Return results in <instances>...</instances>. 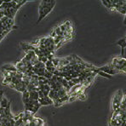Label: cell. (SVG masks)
<instances>
[{
  "label": "cell",
  "instance_id": "5",
  "mask_svg": "<svg viewBox=\"0 0 126 126\" xmlns=\"http://www.w3.org/2000/svg\"><path fill=\"white\" fill-rule=\"evenodd\" d=\"M118 71L120 73H126V58H125V57H119Z\"/></svg>",
  "mask_w": 126,
  "mask_h": 126
},
{
  "label": "cell",
  "instance_id": "4",
  "mask_svg": "<svg viewBox=\"0 0 126 126\" xmlns=\"http://www.w3.org/2000/svg\"><path fill=\"white\" fill-rule=\"evenodd\" d=\"M98 69H99L100 71L103 72V73H105L109 74V75H111V76L114 75V74L120 73L119 72H118L117 70L114 69V68L111 67L109 65H107V66H101V67H98Z\"/></svg>",
  "mask_w": 126,
  "mask_h": 126
},
{
  "label": "cell",
  "instance_id": "21",
  "mask_svg": "<svg viewBox=\"0 0 126 126\" xmlns=\"http://www.w3.org/2000/svg\"><path fill=\"white\" fill-rule=\"evenodd\" d=\"M46 67H55V66H54V65L51 61H48V62L45 63V68Z\"/></svg>",
  "mask_w": 126,
  "mask_h": 126
},
{
  "label": "cell",
  "instance_id": "26",
  "mask_svg": "<svg viewBox=\"0 0 126 126\" xmlns=\"http://www.w3.org/2000/svg\"><path fill=\"white\" fill-rule=\"evenodd\" d=\"M109 10H110L111 11H116V9H115V7H111L110 9H109Z\"/></svg>",
  "mask_w": 126,
  "mask_h": 126
},
{
  "label": "cell",
  "instance_id": "12",
  "mask_svg": "<svg viewBox=\"0 0 126 126\" xmlns=\"http://www.w3.org/2000/svg\"><path fill=\"white\" fill-rule=\"evenodd\" d=\"M9 103V101L6 99V98L4 97V96H3V98H2V100L0 101V104H1V107L2 108L4 109L5 107H7V105H8Z\"/></svg>",
  "mask_w": 126,
  "mask_h": 126
},
{
  "label": "cell",
  "instance_id": "25",
  "mask_svg": "<svg viewBox=\"0 0 126 126\" xmlns=\"http://www.w3.org/2000/svg\"><path fill=\"white\" fill-rule=\"evenodd\" d=\"M3 96V90H0V101L2 100Z\"/></svg>",
  "mask_w": 126,
  "mask_h": 126
},
{
  "label": "cell",
  "instance_id": "7",
  "mask_svg": "<svg viewBox=\"0 0 126 126\" xmlns=\"http://www.w3.org/2000/svg\"><path fill=\"white\" fill-rule=\"evenodd\" d=\"M2 70H5V71L8 72H18L16 69V66H13V65H4V66H2Z\"/></svg>",
  "mask_w": 126,
  "mask_h": 126
},
{
  "label": "cell",
  "instance_id": "8",
  "mask_svg": "<svg viewBox=\"0 0 126 126\" xmlns=\"http://www.w3.org/2000/svg\"><path fill=\"white\" fill-rule=\"evenodd\" d=\"M21 46L22 47V49L26 51H29V50H34L35 47L32 46L30 44H25V43H21Z\"/></svg>",
  "mask_w": 126,
  "mask_h": 126
},
{
  "label": "cell",
  "instance_id": "19",
  "mask_svg": "<svg viewBox=\"0 0 126 126\" xmlns=\"http://www.w3.org/2000/svg\"><path fill=\"white\" fill-rule=\"evenodd\" d=\"M55 91H54L53 90H50V91H49V94H48V96H49V97L53 101L54 97H55Z\"/></svg>",
  "mask_w": 126,
  "mask_h": 126
},
{
  "label": "cell",
  "instance_id": "10",
  "mask_svg": "<svg viewBox=\"0 0 126 126\" xmlns=\"http://www.w3.org/2000/svg\"><path fill=\"white\" fill-rule=\"evenodd\" d=\"M123 120L122 119H110L109 126H121Z\"/></svg>",
  "mask_w": 126,
  "mask_h": 126
},
{
  "label": "cell",
  "instance_id": "23",
  "mask_svg": "<svg viewBox=\"0 0 126 126\" xmlns=\"http://www.w3.org/2000/svg\"><path fill=\"white\" fill-rule=\"evenodd\" d=\"M78 98L76 97V96H69V100H68V101L69 102H72V101H76Z\"/></svg>",
  "mask_w": 126,
  "mask_h": 126
},
{
  "label": "cell",
  "instance_id": "3",
  "mask_svg": "<svg viewBox=\"0 0 126 126\" xmlns=\"http://www.w3.org/2000/svg\"><path fill=\"white\" fill-rule=\"evenodd\" d=\"M124 97V91L122 90H118L115 94L112 100V110L113 112L118 110L120 107V104H121V101L123 100Z\"/></svg>",
  "mask_w": 126,
  "mask_h": 126
},
{
  "label": "cell",
  "instance_id": "17",
  "mask_svg": "<svg viewBox=\"0 0 126 126\" xmlns=\"http://www.w3.org/2000/svg\"><path fill=\"white\" fill-rule=\"evenodd\" d=\"M77 98L79 100H80V101H85V100L87 99V96H86V94H85L84 93H83V94H79V95L77 96Z\"/></svg>",
  "mask_w": 126,
  "mask_h": 126
},
{
  "label": "cell",
  "instance_id": "16",
  "mask_svg": "<svg viewBox=\"0 0 126 126\" xmlns=\"http://www.w3.org/2000/svg\"><path fill=\"white\" fill-rule=\"evenodd\" d=\"M11 77H3V84L4 85H8L10 83H11Z\"/></svg>",
  "mask_w": 126,
  "mask_h": 126
},
{
  "label": "cell",
  "instance_id": "27",
  "mask_svg": "<svg viewBox=\"0 0 126 126\" xmlns=\"http://www.w3.org/2000/svg\"><path fill=\"white\" fill-rule=\"evenodd\" d=\"M124 24L126 25V14H125V20H124Z\"/></svg>",
  "mask_w": 126,
  "mask_h": 126
},
{
  "label": "cell",
  "instance_id": "22",
  "mask_svg": "<svg viewBox=\"0 0 126 126\" xmlns=\"http://www.w3.org/2000/svg\"><path fill=\"white\" fill-rule=\"evenodd\" d=\"M60 28H61V31H62V32H66V25H65V23L60 26Z\"/></svg>",
  "mask_w": 126,
  "mask_h": 126
},
{
  "label": "cell",
  "instance_id": "11",
  "mask_svg": "<svg viewBox=\"0 0 126 126\" xmlns=\"http://www.w3.org/2000/svg\"><path fill=\"white\" fill-rule=\"evenodd\" d=\"M29 100H30V98H29V92L27 90H26L25 92L22 93V101H23L24 105L27 104L29 101Z\"/></svg>",
  "mask_w": 126,
  "mask_h": 126
},
{
  "label": "cell",
  "instance_id": "15",
  "mask_svg": "<svg viewBox=\"0 0 126 126\" xmlns=\"http://www.w3.org/2000/svg\"><path fill=\"white\" fill-rule=\"evenodd\" d=\"M44 77L45 78V79H47L48 80H49V79H51V78L53 77V73H49V72H48L47 70L45 69V71H44Z\"/></svg>",
  "mask_w": 126,
  "mask_h": 126
},
{
  "label": "cell",
  "instance_id": "18",
  "mask_svg": "<svg viewBox=\"0 0 126 126\" xmlns=\"http://www.w3.org/2000/svg\"><path fill=\"white\" fill-rule=\"evenodd\" d=\"M38 62H43V63H44V64H45L46 62H48V58L46 56H41V57H38Z\"/></svg>",
  "mask_w": 126,
  "mask_h": 126
},
{
  "label": "cell",
  "instance_id": "28",
  "mask_svg": "<svg viewBox=\"0 0 126 126\" xmlns=\"http://www.w3.org/2000/svg\"><path fill=\"white\" fill-rule=\"evenodd\" d=\"M3 1H1V0H0V6H1V5H2V3H3Z\"/></svg>",
  "mask_w": 126,
  "mask_h": 126
},
{
  "label": "cell",
  "instance_id": "1",
  "mask_svg": "<svg viewBox=\"0 0 126 126\" xmlns=\"http://www.w3.org/2000/svg\"><path fill=\"white\" fill-rule=\"evenodd\" d=\"M55 5V1H49V0H45V1H41L38 7V19L37 21V24H38L44 18L46 17L49 13L52 11L53 8Z\"/></svg>",
  "mask_w": 126,
  "mask_h": 126
},
{
  "label": "cell",
  "instance_id": "9",
  "mask_svg": "<svg viewBox=\"0 0 126 126\" xmlns=\"http://www.w3.org/2000/svg\"><path fill=\"white\" fill-rule=\"evenodd\" d=\"M29 98H30V100H32V101H38L39 97H38V91L33 90V91L29 92Z\"/></svg>",
  "mask_w": 126,
  "mask_h": 126
},
{
  "label": "cell",
  "instance_id": "13",
  "mask_svg": "<svg viewBox=\"0 0 126 126\" xmlns=\"http://www.w3.org/2000/svg\"><path fill=\"white\" fill-rule=\"evenodd\" d=\"M57 94H58L59 98H62V97H63V96L66 95V94H67V92H66V90H65L64 88H62L57 91Z\"/></svg>",
  "mask_w": 126,
  "mask_h": 126
},
{
  "label": "cell",
  "instance_id": "6",
  "mask_svg": "<svg viewBox=\"0 0 126 126\" xmlns=\"http://www.w3.org/2000/svg\"><path fill=\"white\" fill-rule=\"evenodd\" d=\"M117 44L119 45L121 47V50H122V53H121V56L120 57H124L125 56V49L126 47V39L125 38H122V39H119L118 42H117Z\"/></svg>",
  "mask_w": 126,
  "mask_h": 126
},
{
  "label": "cell",
  "instance_id": "2",
  "mask_svg": "<svg viewBox=\"0 0 126 126\" xmlns=\"http://www.w3.org/2000/svg\"><path fill=\"white\" fill-rule=\"evenodd\" d=\"M41 105L39 104L38 101H32V100H29V101L25 104V110L26 112H31L32 115H34L37 112V111L39 109Z\"/></svg>",
  "mask_w": 126,
  "mask_h": 126
},
{
  "label": "cell",
  "instance_id": "24",
  "mask_svg": "<svg viewBox=\"0 0 126 126\" xmlns=\"http://www.w3.org/2000/svg\"><path fill=\"white\" fill-rule=\"evenodd\" d=\"M68 85H69V87H70V88H72V87H73V86H74V85H75V84H74L72 82L71 80H70V81H68Z\"/></svg>",
  "mask_w": 126,
  "mask_h": 126
},
{
  "label": "cell",
  "instance_id": "14",
  "mask_svg": "<svg viewBox=\"0 0 126 126\" xmlns=\"http://www.w3.org/2000/svg\"><path fill=\"white\" fill-rule=\"evenodd\" d=\"M102 4L105 5L106 8L107 9H110L111 7H112V2H111V0H102Z\"/></svg>",
  "mask_w": 126,
  "mask_h": 126
},
{
  "label": "cell",
  "instance_id": "20",
  "mask_svg": "<svg viewBox=\"0 0 126 126\" xmlns=\"http://www.w3.org/2000/svg\"><path fill=\"white\" fill-rule=\"evenodd\" d=\"M71 81H72V82H73L75 85H76V84H79L81 83V82H80V79H79V78H76V79H72V80H71Z\"/></svg>",
  "mask_w": 126,
  "mask_h": 126
}]
</instances>
